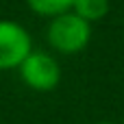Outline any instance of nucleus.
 Returning <instances> with one entry per match:
<instances>
[{"label": "nucleus", "instance_id": "obj_5", "mask_svg": "<svg viewBox=\"0 0 124 124\" xmlns=\"http://www.w3.org/2000/svg\"><path fill=\"white\" fill-rule=\"evenodd\" d=\"M76 0H26V7L44 17H57L61 13H68L74 9Z\"/></svg>", "mask_w": 124, "mask_h": 124}, {"label": "nucleus", "instance_id": "obj_7", "mask_svg": "<svg viewBox=\"0 0 124 124\" xmlns=\"http://www.w3.org/2000/svg\"><path fill=\"white\" fill-rule=\"evenodd\" d=\"M0 124H2V122H0Z\"/></svg>", "mask_w": 124, "mask_h": 124}, {"label": "nucleus", "instance_id": "obj_2", "mask_svg": "<svg viewBox=\"0 0 124 124\" xmlns=\"http://www.w3.org/2000/svg\"><path fill=\"white\" fill-rule=\"evenodd\" d=\"M17 70L26 87H31L33 92H41V94L52 92L61 81V65L54 59V54H50L48 50L33 48V52L22 61Z\"/></svg>", "mask_w": 124, "mask_h": 124}, {"label": "nucleus", "instance_id": "obj_4", "mask_svg": "<svg viewBox=\"0 0 124 124\" xmlns=\"http://www.w3.org/2000/svg\"><path fill=\"white\" fill-rule=\"evenodd\" d=\"M109 9H111L109 0H76L72 11L78 17H83L85 22L94 24V22H100L102 17H107Z\"/></svg>", "mask_w": 124, "mask_h": 124}, {"label": "nucleus", "instance_id": "obj_1", "mask_svg": "<svg viewBox=\"0 0 124 124\" xmlns=\"http://www.w3.org/2000/svg\"><path fill=\"white\" fill-rule=\"evenodd\" d=\"M92 39V24L78 17L74 11L50 17L46 26V41L59 54H78Z\"/></svg>", "mask_w": 124, "mask_h": 124}, {"label": "nucleus", "instance_id": "obj_3", "mask_svg": "<svg viewBox=\"0 0 124 124\" xmlns=\"http://www.w3.org/2000/svg\"><path fill=\"white\" fill-rule=\"evenodd\" d=\"M31 52V33L20 22L0 20V70H17Z\"/></svg>", "mask_w": 124, "mask_h": 124}, {"label": "nucleus", "instance_id": "obj_6", "mask_svg": "<svg viewBox=\"0 0 124 124\" xmlns=\"http://www.w3.org/2000/svg\"><path fill=\"white\" fill-rule=\"evenodd\" d=\"M96 124H116V122H96Z\"/></svg>", "mask_w": 124, "mask_h": 124}]
</instances>
